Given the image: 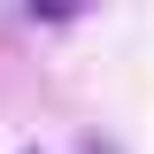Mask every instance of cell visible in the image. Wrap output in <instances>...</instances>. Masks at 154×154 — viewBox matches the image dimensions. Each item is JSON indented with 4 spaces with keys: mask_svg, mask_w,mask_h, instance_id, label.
Returning <instances> with one entry per match:
<instances>
[{
    "mask_svg": "<svg viewBox=\"0 0 154 154\" xmlns=\"http://www.w3.org/2000/svg\"><path fill=\"white\" fill-rule=\"evenodd\" d=\"M93 0H23V16L31 23H69V16H85Z\"/></svg>",
    "mask_w": 154,
    "mask_h": 154,
    "instance_id": "1",
    "label": "cell"
},
{
    "mask_svg": "<svg viewBox=\"0 0 154 154\" xmlns=\"http://www.w3.org/2000/svg\"><path fill=\"white\" fill-rule=\"evenodd\" d=\"M23 154H38V146H23Z\"/></svg>",
    "mask_w": 154,
    "mask_h": 154,
    "instance_id": "2",
    "label": "cell"
}]
</instances>
